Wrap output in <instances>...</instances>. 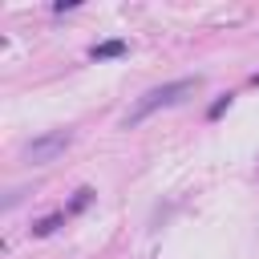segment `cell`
I'll return each mask as SVG.
<instances>
[{
	"label": "cell",
	"instance_id": "277c9868",
	"mask_svg": "<svg viewBox=\"0 0 259 259\" xmlns=\"http://www.w3.org/2000/svg\"><path fill=\"white\" fill-rule=\"evenodd\" d=\"M93 198H97V190H93V186H77V190H73V202L65 206V214H81Z\"/></svg>",
	"mask_w": 259,
	"mask_h": 259
},
{
	"label": "cell",
	"instance_id": "52a82bcc",
	"mask_svg": "<svg viewBox=\"0 0 259 259\" xmlns=\"http://www.w3.org/2000/svg\"><path fill=\"white\" fill-rule=\"evenodd\" d=\"M73 8H77V0H57L53 4V12H73Z\"/></svg>",
	"mask_w": 259,
	"mask_h": 259
},
{
	"label": "cell",
	"instance_id": "5b68a950",
	"mask_svg": "<svg viewBox=\"0 0 259 259\" xmlns=\"http://www.w3.org/2000/svg\"><path fill=\"white\" fill-rule=\"evenodd\" d=\"M61 223H65V214H45V219H36V223H32L28 231H32L36 239H45V235H53V231H57Z\"/></svg>",
	"mask_w": 259,
	"mask_h": 259
},
{
	"label": "cell",
	"instance_id": "3957f363",
	"mask_svg": "<svg viewBox=\"0 0 259 259\" xmlns=\"http://www.w3.org/2000/svg\"><path fill=\"white\" fill-rule=\"evenodd\" d=\"M125 53H130V45L121 36H109V40H97L89 49V61H113V57H125Z\"/></svg>",
	"mask_w": 259,
	"mask_h": 259
},
{
	"label": "cell",
	"instance_id": "6da1fadb",
	"mask_svg": "<svg viewBox=\"0 0 259 259\" xmlns=\"http://www.w3.org/2000/svg\"><path fill=\"white\" fill-rule=\"evenodd\" d=\"M202 89V77L194 73V77H178V81H166V85H154V89H146L138 101H134V109L121 117V125L125 130H134V125H142L146 117H154L158 109H170V105H182L186 97H194Z\"/></svg>",
	"mask_w": 259,
	"mask_h": 259
},
{
	"label": "cell",
	"instance_id": "8992f818",
	"mask_svg": "<svg viewBox=\"0 0 259 259\" xmlns=\"http://www.w3.org/2000/svg\"><path fill=\"white\" fill-rule=\"evenodd\" d=\"M227 109H231V93H223V97H219V101H214V105L206 109V117H223Z\"/></svg>",
	"mask_w": 259,
	"mask_h": 259
},
{
	"label": "cell",
	"instance_id": "7a4b0ae2",
	"mask_svg": "<svg viewBox=\"0 0 259 259\" xmlns=\"http://www.w3.org/2000/svg\"><path fill=\"white\" fill-rule=\"evenodd\" d=\"M69 142H73V130H49V134H36L20 158H24V166H49L69 150Z\"/></svg>",
	"mask_w": 259,
	"mask_h": 259
}]
</instances>
